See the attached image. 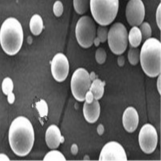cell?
Segmentation results:
<instances>
[{
    "instance_id": "d6a6232c",
    "label": "cell",
    "mask_w": 161,
    "mask_h": 161,
    "mask_svg": "<svg viewBox=\"0 0 161 161\" xmlns=\"http://www.w3.org/2000/svg\"><path fill=\"white\" fill-rule=\"evenodd\" d=\"M100 42L97 37L95 38L94 40H93V44H94L96 47H98L100 44Z\"/></svg>"
},
{
    "instance_id": "f1b7e54d",
    "label": "cell",
    "mask_w": 161,
    "mask_h": 161,
    "mask_svg": "<svg viewBox=\"0 0 161 161\" xmlns=\"http://www.w3.org/2000/svg\"><path fill=\"white\" fill-rule=\"evenodd\" d=\"M15 95L13 92L10 93L8 95V100L10 104H13L15 101Z\"/></svg>"
},
{
    "instance_id": "9c48e42d",
    "label": "cell",
    "mask_w": 161,
    "mask_h": 161,
    "mask_svg": "<svg viewBox=\"0 0 161 161\" xmlns=\"http://www.w3.org/2000/svg\"><path fill=\"white\" fill-rule=\"evenodd\" d=\"M125 15L128 23L131 26H139L146 15L144 5L142 0H129L126 5Z\"/></svg>"
},
{
    "instance_id": "ffe728a7",
    "label": "cell",
    "mask_w": 161,
    "mask_h": 161,
    "mask_svg": "<svg viewBox=\"0 0 161 161\" xmlns=\"http://www.w3.org/2000/svg\"><path fill=\"white\" fill-rule=\"evenodd\" d=\"M35 108L41 118H46L48 116V108L45 100L41 99L35 104Z\"/></svg>"
},
{
    "instance_id": "1f68e13d",
    "label": "cell",
    "mask_w": 161,
    "mask_h": 161,
    "mask_svg": "<svg viewBox=\"0 0 161 161\" xmlns=\"http://www.w3.org/2000/svg\"><path fill=\"white\" fill-rule=\"evenodd\" d=\"M157 88L159 94L161 93V76L160 75L158 76L157 80Z\"/></svg>"
},
{
    "instance_id": "603a6c76",
    "label": "cell",
    "mask_w": 161,
    "mask_h": 161,
    "mask_svg": "<svg viewBox=\"0 0 161 161\" xmlns=\"http://www.w3.org/2000/svg\"><path fill=\"white\" fill-rule=\"evenodd\" d=\"M108 29L105 26L100 25L97 29L96 36L101 43H104L107 40Z\"/></svg>"
},
{
    "instance_id": "484cf974",
    "label": "cell",
    "mask_w": 161,
    "mask_h": 161,
    "mask_svg": "<svg viewBox=\"0 0 161 161\" xmlns=\"http://www.w3.org/2000/svg\"><path fill=\"white\" fill-rule=\"evenodd\" d=\"M53 11L57 17H60L62 15L63 12V6L62 3L59 1H56L53 6Z\"/></svg>"
},
{
    "instance_id": "4dcf8cb0",
    "label": "cell",
    "mask_w": 161,
    "mask_h": 161,
    "mask_svg": "<svg viewBox=\"0 0 161 161\" xmlns=\"http://www.w3.org/2000/svg\"><path fill=\"white\" fill-rule=\"evenodd\" d=\"M10 159L6 155L3 153L0 154V161H9Z\"/></svg>"
},
{
    "instance_id": "8fae6325",
    "label": "cell",
    "mask_w": 161,
    "mask_h": 161,
    "mask_svg": "<svg viewBox=\"0 0 161 161\" xmlns=\"http://www.w3.org/2000/svg\"><path fill=\"white\" fill-rule=\"evenodd\" d=\"M69 65L68 59L62 53H58L51 63V72L53 77L59 82L64 81L68 75Z\"/></svg>"
},
{
    "instance_id": "9a60e30c",
    "label": "cell",
    "mask_w": 161,
    "mask_h": 161,
    "mask_svg": "<svg viewBox=\"0 0 161 161\" xmlns=\"http://www.w3.org/2000/svg\"><path fill=\"white\" fill-rule=\"evenodd\" d=\"M128 42L130 47L138 48L142 41V36L140 30L138 26H133L128 35Z\"/></svg>"
},
{
    "instance_id": "2e32d148",
    "label": "cell",
    "mask_w": 161,
    "mask_h": 161,
    "mask_svg": "<svg viewBox=\"0 0 161 161\" xmlns=\"http://www.w3.org/2000/svg\"><path fill=\"white\" fill-rule=\"evenodd\" d=\"M104 82L100 79H96L91 84L89 90L93 93L94 99L100 100L103 97L104 92Z\"/></svg>"
},
{
    "instance_id": "4316f807",
    "label": "cell",
    "mask_w": 161,
    "mask_h": 161,
    "mask_svg": "<svg viewBox=\"0 0 161 161\" xmlns=\"http://www.w3.org/2000/svg\"><path fill=\"white\" fill-rule=\"evenodd\" d=\"M156 21L159 30H161V3L158 6L156 12Z\"/></svg>"
},
{
    "instance_id": "5bb4252c",
    "label": "cell",
    "mask_w": 161,
    "mask_h": 161,
    "mask_svg": "<svg viewBox=\"0 0 161 161\" xmlns=\"http://www.w3.org/2000/svg\"><path fill=\"white\" fill-rule=\"evenodd\" d=\"M83 114L85 119L89 123H93L97 121L100 114V106L98 100L94 99L91 103L86 102L83 105Z\"/></svg>"
},
{
    "instance_id": "83f0119b",
    "label": "cell",
    "mask_w": 161,
    "mask_h": 161,
    "mask_svg": "<svg viewBox=\"0 0 161 161\" xmlns=\"http://www.w3.org/2000/svg\"><path fill=\"white\" fill-rule=\"evenodd\" d=\"M94 99V97H93V93L90 90H88L86 94V102L88 103H91L93 101Z\"/></svg>"
},
{
    "instance_id": "277c9868",
    "label": "cell",
    "mask_w": 161,
    "mask_h": 161,
    "mask_svg": "<svg viewBox=\"0 0 161 161\" xmlns=\"http://www.w3.org/2000/svg\"><path fill=\"white\" fill-rule=\"evenodd\" d=\"M119 0H90L91 12L93 19L100 25H110L117 16Z\"/></svg>"
},
{
    "instance_id": "8992f818",
    "label": "cell",
    "mask_w": 161,
    "mask_h": 161,
    "mask_svg": "<svg viewBox=\"0 0 161 161\" xmlns=\"http://www.w3.org/2000/svg\"><path fill=\"white\" fill-rule=\"evenodd\" d=\"M95 22L89 16H83L77 21L75 28L76 37L79 44L83 48H88L93 44L96 36Z\"/></svg>"
},
{
    "instance_id": "7c38bea8",
    "label": "cell",
    "mask_w": 161,
    "mask_h": 161,
    "mask_svg": "<svg viewBox=\"0 0 161 161\" xmlns=\"http://www.w3.org/2000/svg\"><path fill=\"white\" fill-rule=\"evenodd\" d=\"M139 123V116L137 111L133 107H129L125 110L123 116L124 127L129 133H133L137 129Z\"/></svg>"
},
{
    "instance_id": "52a82bcc",
    "label": "cell",
    "mask_w": 161,
    "mask_h": 161,
    "mask_svg": "<svg viewBox=\"0 0 161 161\" xmlns=\"http://www.w3.org/2000/svg\"><path fill=\"white\" fill-rule=\"evenodd\" d=\"M91 80L88 72L80 68L74 72L70 82L72 93L75 98L79 102L85 100L86 93L90 89Z\"/></svg>"
},
{
    "instance_id": "6da1fadb",
    "label": "cell",
    "mask_w": 161,
    "mask_h": 161,
    "mask_svg": "<svg viewBox=\"0 0 161 161\" xmlns=\"http://www.w3.org/2000/svg\"><path fill=\"white\" fill-rule=\"evenodd\" d=\"M8 141L13 152L24 157L31 152L35 141L34 128L27 118L19 116L13 121L8 131Z\"/></svg>"
},
{
    "instance_id": "7a4b0ae2",
    "label": "cell",
    "mask_w": 161,
    "mask_h": 161,
    "mask_svg": "<svg viewBox=\"0 0 161 161\" xmlns=\"http://www.w3.org/2000/svg\"><path fill=\"white\" fill-rule=\"evenodd\" d=\"M24 34L22 26L16 19H7L0 30V43L3 49L8 55L16 54L22 47Z\"/></svg>"
},
{
    "instance_id": "d6986e66",
    "label": "cell",
    "mask_w": 161,
    "mask_h": 161,
    "mask_svg": "<svg viewBox=\"0 0 161 161\" xmlns=\"http://www.w3.org/2000/svg\"><path fill=\"white\" fill-rule=\"evenodd\" d=\"M140 50L138 48L130 47L128 53L129 62L133 65H136L140 61Z\"/></svg>"
},
{
    "instance_id": "4fadbf2b",
    "label": "cell",
    "mask_w": 161,
    "mask_h": 161,
    "mask_svg": "<svg viewBox=\"0 0 161 161\" xmlns=\"http://www.w3.org/2000/svg\"><path fill=\"white\" fill-rule=\"evenodd\" d=\"M45 140L47 146L49 148L55 149L59 146L64 141L59 128L56 125L49 126L46 132Z\"/></svg>"
},
{
    "instance_id": "44dd1931",
    "label": "cell",
    "mask_w": 161,
    "mask_h": 161,
    "mask_svg": "<svg viewBox=\"0 0 161 161\" xmlns=\"http://www.w3.org/2000/svg\"><path fill=\"white\" fill-rule=\"evenodd\" d=\"M44 161H66L65 157L59 151H50L44 156Z\"/></svg>"
},
{
    "instance_id": "7402d4cb",
    "label": "cell",
    "mask_w": 161,
    "mask_h": 161,
    "mask_svg": "<svg viewBox=\"0 0 161 161\" xmlns=\"http://www.w3.org/2000/svg\"><path fill=\"white\" fill-rule=\"evenodd\" d=\"M139 26L142 36V40H146L151 38L152 36V30L150 24L147 22H143Z\"/></svg>"
},
{
    "instance_id": "cb8c5ba5",
    "label": "cell",
    "mask_w": 161,
    "mask_h": 161,
    "mask_svg": "<svg viewBox=\"0 0 161 161\" xmlns=\"http://www.w3.org/2000/svg\"><path fill=\"white\" fill-rule=\"evenodd\" d=\"M14 88V85L13 80L9 77H6L4 79L2 84V89L3 92L8 96L12 93Z\"/></svg>"
},
{
    "instance_id": "d4e9b609",
    "label": "cell",
    "mask_w": 161,
    "mask_h": 161,
    "mask_svg": "<svg viewBox=\"0 0 161 161\" xmlns=\"http://www.w3.org/2000/svg\"><path fill=\"white\" fill-rule=\"evenodd\" d=\"M96 61L102 64L105 62L107 58V54L105 50L102 48H99L96 50L95 53Z\"/></svg>"
},
{
    "instance_id": "f546056e",
    "label": "cell",
    "mask_w": 161,
    "mask_h": 161,
    "mask_svg": "<svg viewBox=\"0 0 161 161\" xmlns=\"http://www.w3.org/2000/svg\"><path fill=\"white\" fill-rule=\"evenodd\" d=\"M120 55L118 58L117 62L119 65L121 67V66H123L124 65L125 61V57L123 56Z\"/></svg>"
},
{
    "instance_id": "30bf717a",
    "label": "cell",
    "mask_w": 161,
    "mask_h": 161,
    "mask_svg": "<svg viewBox=\"0 0 161 161\" xmlns=\"http://www.w3.org/2000/svg\"><path fill=\"white\" fill-rule=\"evenodd\" d=\"M99 160L127 161V158L125 151L120 144L116 142H111L103 146Z\"/></svg>"
},
{
    "instance_id": "e0dca14e",
    "label": "cell",
    "mask_w": 161,
    "mask_h": 161,
    "mask_svg": "<svg viewBox=\"0 0 161 161\" xmlns=\"http://www.w3.org/2000/svg\"><path fill=\"white\" fill-rule=\"evenodd\" d=\"M30 26L31 32L34 35H39L43 28V22L41 17L37 14L33 15L30 20Z\"/></svg>"
},
{
    "instance_id": "ac0fdd59",
    "label": "cell",
    "mask_w": 161,
    "mask_h": 161,
    "mask_svg": "<svg viewBox=\"0 0 161 161\" xmlns=\"http://www.w3.org/2000/svg\"><path fill=\"white\" fill-rule=\"evenodd\" d=\"M73 6L77 14L83 15L88 11L90 0H73Z\"/></svg>"
},
{
    "instance_id": "5b68a950",
    "label": "cell",
    "mask_w": 161,
    "mask_h": 161,
    "mask_svg": "<svg viewBox=\"0 0 161 161\" xmlns=\"http://www.w3.org/2000/svg\"><path fill=\"white\" fill-rule=\"evenodd\" d=\"M128 33L124 24L116 22L108 30V43L111 51L116 55H120L126 51L128 45Z\"/></svg>"
},
{
    "instance_id": "3957f363",
    "label": "cell",
    "mask_w": 161,
    "mask_h": 161,
    "mask_svg": "<svg viewBox=\"0 0 161 161\" xmlns=\"http://www.w3.org/2000/svg\"><path fill=\"white\" fill-rule=\"evenodd\" d=\"M161 57L160 42L154 38L146 40L140 50L139 61L147 75L155 77L160 75Z\"/></svg>"
},
{
    "instance_id": "ba28073f",
    "label": "cell",
    "mask_w": 161,
    "mask_h": 161,
    "mask_svg": "<svg viewBox=\"0 0 161 161\" xmlns=\"http://www.w3.org/2000/svg\"><path fill=\"white\" fill-rule=\"evenodd\" d=\"M139 146L143 152L150 154L154 152L158 142L157 132L152 125L146 124L141 128L139 135Z\"/></svg>"
}]
</instances>
